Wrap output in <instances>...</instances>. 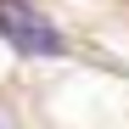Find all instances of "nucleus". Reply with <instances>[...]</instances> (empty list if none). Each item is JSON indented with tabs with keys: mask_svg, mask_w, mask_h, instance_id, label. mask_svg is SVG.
I'll return each instance as SVG.
<instances>
[{
	"mask_svg": "<svg viewBox=\"0 0 129 129\" xmlns=\"http://www.w3.org/2000/svg\"><path fill=\"white\" fill-rule=\"evenodd\" d=\"M0 39L23 56H62V34L23 0H0Z\"/></svg>",
	"mask_w": 129,
	"mask_h": 129,
	"instance_id": "nucleus-1",
	"label": "nucleus"
}]
</instances>
